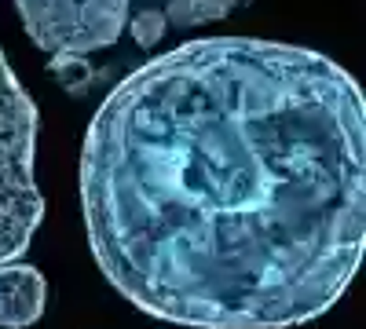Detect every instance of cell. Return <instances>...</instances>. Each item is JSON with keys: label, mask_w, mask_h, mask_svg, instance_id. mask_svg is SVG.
<instances>
[{"label": "cell", "mask_w": 366, "mask_h": 329, "mask_svg": "<svg viewBox=\"0 0 366 329\" xmlns=\"http://www.w3.org/2000/svg\"><path fill=\"white\" fill-rule=\"evenodd\" d=\"M48 74L55 77V84L63 88L66 96H84L92 88V77H96L84 55H51Z\"/></svg>", "instance_id": "6"}, {"label": "cell", "mask_w": 366, "mask_h": 329, "mask_svg": "<svg viewBox=\"0 0 366 329\" xmlns=\"http://www.w3.org/2000/svg\"><path fill=\"white\" fill-rule=\"evenodd\" d=\"M26 37L48 55H92L125 34L129 0H15Z\"/></svg>", "instance_id": "3"}, {"label": "cell", "mask_w": 366, "mask_h": 329, "mask_svg": "<svg viewBox=\"0 0 366 329\" xmlns=\"http://www.w3.org/2000/svg\"><path fill=\"white\" fill-rule=\"evenodd\" d=\"M165 29H169V22H165V15L158 8H147V11L132 15V22H129V34H132V41L139 48H154L165 37Z\"/></svg>", "instance_id": "7"}, {"label": "cell", "mask_w": 366, "mask_h": 329, "mask_svg": "<svg viewBox=\"0 0 366 329\" xmlns=\"http://www.w3.org/2000/svg\"><path fill=\"white\" fill-rule=\"evenodd\" d=\"M88 246L139 311L198 329L319 318L366 249V99L326 55L202 37L103 99L81 151Z\"/></svg>", "instance_id": "1"}, {"label": "cell", "mask_w": 366, "mask_h": 329, "mask_svg": "<svg viewBox=\"0 0 366 329\" xmlns=\"http://www.w3.org/2000/svg\"><path fill=\"white\" fill-rule=\"evenodd\" d=\"M48 304V278L29 263L0 267V325L26 329L44 315Z\"/></svg>", "instance_id": "4"}, {"label": "cell", "mask_w": 366, "mask_h": 329, "mask_svg": "<svg viewBox=\"0 0 366 329\" xmlns=\"http://www.w3.org/2000/svg\"><path fill=\"white\" fill-rule=\"evenodd\" d=\"M37 106L0 51V267L19 263L44 220L37 187Z\"/></svg>", "instance_id": "2"}, {"label": "cell", "mask_w": 366, "mask_h": 329, "mask_svg": "<svg viewBox=\"0 0 366 329\" xmlns=\"http://www.w3.org/2000/svg\"><path fill=\"white\" fill-rule=\"evenodd\" d=\"M234 4H238V0H169L162 15L176 29H191V26H205V22L227 19L234 11Z\"/></svg>", "instance_id": "5"}]
</instances>
